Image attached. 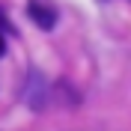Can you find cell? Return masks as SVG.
I'll return each mask as SVG.
<instances>
[{"mask_svg": "<svg viewBox=\"0 0 131 131\" xmlns=\"http://www.w3.org/2000/svg\"><path fill=\"white\" fill-rule=\"evenodd\" d=\"M45 98H48V86H45V81H42V74L39 72H30L27 74V83H24V101H27V107L42 110V107H45Z\"/></svg>", "mask_w": 131, "mask_h": 131, "instance_id": "obj_1", "label": "cell"}, {"mask_svg": "<svg viewBox=\"0 0 131 131\" xmlns=\"http://www.w3.org/2000/svg\"><path fill=\"white\" fill-rule=\"evenodd\" d=\"M27 15H30L42 30H54V24H57V12L51 6H45V3H39V0H30V3H27Z\"/></svg>", "mask_w": 131, "mask_h": 131, "instance_id": "obj_2", "label": "cell"}, {"mask_svg": "<svg viewBox=\"0 0 131 131\" xmlns=\"http://www.w3.org/2000/svg\"><path fill=\"white\" fill-rule=\"evenodd\" d=\"M0 54H3V39H0Z\"/></svg>", "mask_w": 131, "mask_h": 131, "instance_id": "obj_3", "label": "cell"}]
</instances>
